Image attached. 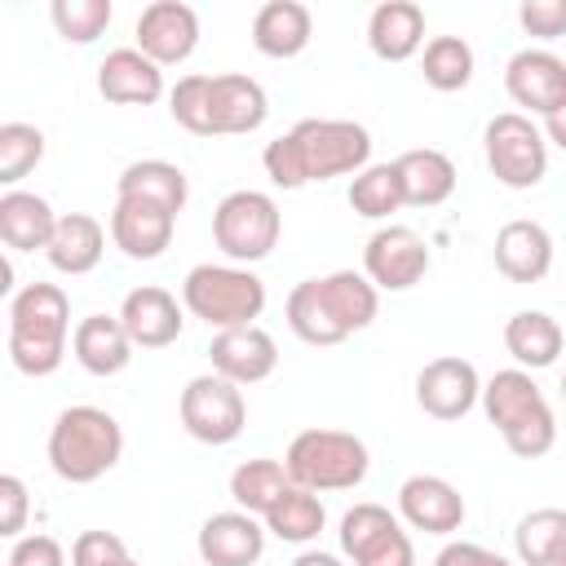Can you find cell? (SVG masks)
Segmentation results:
<instances>
[{"label": "cell", "instance_id": "obj_38", "mask_svg": "<svg viewBox=\"0 0 566 566\" xmlns=\"http://www.w3.org/2000/svg\"><path fill=\"white\" fill-rule=\"evenodd\" d=\"M53 27L66 40L88 44L111 27V0H53Z\"/></svg>", "mask_w": 566, "mask_h": 566}, {"label": "cell", "instance_id": "obj_48", "mask_svg": "<svg viewBox=\"0 0 566 566\" xmlns=\"http://www.w3.org/2000/svg\"><path fill=\"white\" fill-rule=\"evenodd\" d=\"M292 566H340V562H336L332 553H318V548H310V553H301Z\"/></svg>", "mask_w": 566, "mask_h": 566}, {"label": "cell", "instance_id": "obj_32", "mask_svg": "<svg viewBox=\"0 0 566 566\" xmlns=\"http://www.w3.org/2000/svg\"><path fill=\"white\" fill-rule=\"evenodd\" d=\"M287 486H292L287 464L265 460V455L243 460V464L230 473V495H234V504H239L243 513H261V517L274 509V500H279Z\"/></svg>", "mask_w": 566, "mask_h": 566}, {"label": "cell", "instance_id": "obj_41", "mask_svg": "<svg viewBox=\"0 0 566 566\" xmlns=\"http://www.w3.org/2000/svg\"><path fill=\"white\" fill-rule=\"evenodd\" d=\"M133 562L115 531H84L71 548V566H124Z\"/></svg>", "mask_w": 566, "mask_h": 566}, {"label": "cell", "instance_id": "obj_17", "mask_svg": "<svg viewBox=\"0 0 566 566\" xmlns=\"http://www.w3.org/2000/svg\"><path fill=\"white\" fill-rule=\"evenodd\" d=\"M119 323H124V332H128L133 345L159 349V345H172V340L181 336V323H186V318H181V305H177V296H172L168 287L146 283V287H133V292L124 296Z\"/></svg>", "mask_w": 566, "mask_h": 566}, {"label": "cell", "instance_id": "obj_14", "mask_svg": "<svg viewBox=\"0 0 566 566\" xmlns=\"http://www.w3.org/2000/svg\"><path fill=\"white\" fill-rule=\"evenodd\" d=\"M172 226H177V212L164 208V203H155V199H137V195H119L115 199L111 239L133 261H155L172 243Z\"/></svg>", "mask_w": 566, "mask_h": 566}, {"label": "cell", "instance_id": "obj_27", "mask_svg": "<svg viewBox=\"0 0 566 566\" xmlns=\"http://www.w3.org/2000/svg\"><path fill=\"white\" fill-rule=\"evenodd\" d=\"M71 345H75L80 367L93 371V376H115V371H124L128 358H133V340H128L124 323L111 318V314H88V318H80Z\"/></svg>", "mask_w": 566, "mask_h": 566}, {"label": "cell", "instance_id": "obj_43", "mask_svg": "<svg viewBox=\"0 0 566 566\" xmlns=\"http://www.w3.org/2000/svg\"><path fill=\"white\" fill-rule=\"evenodd\" d=\"M517 22L531 31V35H566V0H522L517 4Z\"/></svg>", "mask_w": 566, "mask_h": 566}, {"label": "cell", "instance_id": "obj_50", "mask_svg": "<svg viewBox=\"0 0 566 566\" xmlns=\"http://www.w3.org/2000/svg\"><path fill=\"white\" fill-rule=\"evenodd\" d=\"M562 398H566V371H562Z\"/></svg>", "mask_w": 566, "mask_h": 566}, {"label": "cell", "instance_id": "obj_3", "mask_svg": "<svg viewBox=\"0 0 566 566\" xmlns=\"http://www.w3.org/2000/svg\"><path fill=\"white\" fill-rule=\"evenodd\" d=\"M482 407H486V420L504 433L509 451L522 455V460H539V455L557 442L553 407L544 402L539 385H535L522 367L495 371V376L482 385Z\"/></svg>", "mask_w": 566, "mask_h": 566}, {"label": "cell", "instance_id": "obj_23", "mask_svg": "<svg viewBox=\"0 0 566 566\" xmlns=\"http://www.w3.org/2000/svg\"><path fill=\"white\" fill-rule=\"evenodd\" d=\"M53 230H57V212L49 208V199H40L31 190H4L0 195V239H4V248H18V252L49 248Z\"/></svg>", "mask_w": 566, "mask_h": 566}, {"label": "cell", "instance_id": "obj_34", "mask_svg": "<svg viewBox=\"0 0 566 566\" xmlns=\"http://www.w3.org/2000/svg\"><path fill=\"white\" fill-rule=\"evenodd\" d=\"M420 71H424V80H429L433 88H442V93L464 88V84L473 80V49H469V40H464V35H433V40L424 44Z\"/></svg>", "mask_w": 566, "mask_h": 566}, {"label": "cell", "instance_id": "obj_4", "mask_svg": "<svg viewBox=\"0 0 566 566\" xmlns=\"http://www.w3.org/2000/svg\"><path fill=\"white\" fill-rule=\"evenodd\" d=\"M119 451H124L119 420L102 407H88V402L66 407L49 429V464L66 482L102 478L106 469H115Z\"/></svg>", "mask_w": 566, "mask_h": 566}, {"label": "cell", "instance_id": "obj_44", "mask_svg": "<svg viewBox=\"0 0 566 566\" xmlns=\"http://www.w3.org/2000/svg\"><path fill=\"white\" fill-rule=\"evenodd\" d=\"M4 566H66V553L53 535H27V539H18V548L9 553Z\"/></svg>", "mask_w": 566, "mask_h": 566}, {"label": "cell", "instance_id": "obj_11", "mask_svg": "<svg viewBox=\"0 0 566 566\" xmlns=\"http://www.w3.org/2000/svg\"><path fill=\"white\" fill-rule=\"evenodd\" d=\"M363 270L376 287H389V292H402V287H416L429 270V243L411 230V226H385L367 239L363 248Z\"/></svg>", "mask_w": 566, "mask_h": 566}, {"label": "cell", "instance_id": "obj_10", "mask_svg": "<svg viewBox=\"0 0 566 566\" xmlns=\"http://www.w3.org/2000/svg\"><path fill=\"white\" fill-rule=\"evenodd\" d=\"M292 137L301 146L310 181H327V177H340V172H363V164L371 155V137L354 119H301L292 128Z\"/></svg>", "mask_w": 566, "mask_h": 566}, {"label": "cell", "instance_id": "obj_22", "mask_svg": "<svg viewBox=\"0 0 566 566\" xmlns=\"http://www.w3.org/2000/svg\"><path fill=\"white\" fill-rule=\"evenodd\" d=\"M394 168H398V181H402V199L411 208H438L455 190V164H451V155H442L433 146L402 150L394 159Z\"/></svg>", "mask_w": 566, "mask_h": 566}, {"label": "cell", "instance_id": "obj_42", "mask_svg": "<svg viewBox=\"0 0 566 566\" xmlns=\"http://www.w3.org/2000/svg\"><path fill=\"white\" fill-rule=\"evenodd\" d=\"M354 566H416V548H411V535H407L402 526L385 531L376 544H367V548L354 557Z\"/></svg>", "mask_w": 566, "mask_h": 566}, {"label": "cell", "instance_id": "obj_28", "mask_svg": "<svg viewBox=\"0 0 566 566\" xmlns=\"http://www.w3.org/2000/svg\"><path fill=\"white\" fill-rule=\"evenodd\" d=\"M102 248H106V234H102V221L88 217V212H62L57 217V230H53V243L44 248L53 270L62 274H88L97 261H102Z\"/></svg>", "mask_w": 566, "mask_h": 566}, {"label": "cell", "instance_id": "obj_47", "mask_svg": "<svg viewBox=\"0 0 566 566\" xmlns=\"http://www.w3.org/2000/svg\"><path fill=\"white\" fill-rule=\"evenodd\" d=\"M544 119H548V137L566 150V106H557V111H553V115H544Z\"/></svg>", "mask_w": 566, "mask_h": 566}, {"label": "cell", "instance_id": "obj_20", "mask_svg": "<svg viewBox=\"0 0 566 566\" xmlns=\"http://www.w3.org/2000/svg\"><path fill=\"white\" fill-rule=\"evenodd\" d=\"M97 88L106 102L146 106L164 93V75H159V62H150L142 49H111L97 66Z\"/></svg>", "mask_w": 566, "mask_h": 566}, {"label": "cell", "instance_id": "obj_36", "mask_svg": "<svg viewBox=\"0 0 566 566\" xmlns=\"http://www.w3.org/2000/svg\"><path fill=\"white\" fill-rule=\"evenodd\" d=\"M168 111L186 133L212 137V75H181L168 93Z\"/></svg>", "mask_w": 566, "mask_h": 566}, {"label": "cell", "instance_id": "obj_45", "mask_svg": "<svg viewBox=\"0 0 566 566\" xmlns=\"http://www.w3.org/2000/svg\"><path fill=\"white\" fill-rule=\"evenodd\" d=\"M27 522V486L22 478L4 473L0 478V535H18Z\"/></svg>", "mask_w": 566, "mask_h": 566}, {"label": "cell", "instance_id": "obj_26", "mask_svg": "<svg viewBox=\"0 0 566 566\" xmlns=\"http://www.w3.org/2000/svg\"><path fill=\"white\" fill-rule=\"evenodd\" d=\"M265 88L252 75H212V133H252L265 119Z\"/></svg>", "mask_w": 566, "mask_h": 566}, {"label": "cell", "instance_id": "obj_51", "mask_svg": "<svg viewBox=\"0 0 566 566\" xmlns=\"http://www.w3.org/2000/svg\"><path fill=\"white\" fill-rule=\"evenodd\" d=\"M124 566H142V562H124Z\"/></svg>", "mask_w": 566, "mask_h": 566}, {"label": "cell", "instance_id": "obj_31", "mask_svg": "<svg viewBox=\"0 0 566 566\" xmlns=\"http://www.w3.org/2000/svg\"><path fill=\"white\" fill-rule=\"evenodd\" d=\"M504 345L522 367H548L562 354V327L544 310H522L504 327Z\"/></svg>", "mask_w": 566, "mask_h": 566}, {"label": "cell", "instance_id": "obj_2", "mask_svg": "<svg viewBox=\"0 0 566 566\" xmlns=\"http://www.w3.org/2000/svg\"><path fill=\"white\" fill-rule=\"evenodd\" d=\"M71 301L57 283H27L9 305V354L18 371L49 376L66 354Z\"/></svg>", "mask_w": 566, "mask_h": 566}, {"label": "cell", "instance_id": "obj_37", "mask_svg": "<svg viewBox=\"0 0 566 566\" xmlns=\"http://www.w3.org/2000/svg\"><path fill=\"white\" fill-rule=\"evenodd\" d=\"M40 159H44V133L35 124H22V119L0 124V181L27 177Z\"/></svg>", "mask_w": 566, "mask_h": 566}, {"label": "cell", "instance_id": "obj_49", "mask_svg": "<svg viewBox=\"0 0 566 566\" xmlns=\"http://www.w3.org/2000/svg\"><path fill=\"white\" fill-rule=\"evenodd\" d=\"M4 292H13V265L9 261H0V296Z\"/></svg>", "mask_w": 566, "mask_h": 566}, {"label": "cell", "instance_id": "obj_21", "mask_svg": "<svg viewBox=\"0 0 566 566\" xmlns=\"http://www.w3.org/2000/svg\"><path fill=\"white\" fill-rule=\"evenodd\" d=\"M265 548V531L252 513H212L199 526V557L208 566H252Z\"/></svg>", "mask_w": 566, "mask_h": 566}, {"label": "cell", "instance_id": "obj_5", "mask_svg": "<svg viewBox=\"0 0 566 566\" xmlns=\"http://www.w3.org/2000/svg\"><path fill=\"white\" fill-rule=\"evenodd\" d=\"M287 478L305 491H349L367 478V447L345 429H301L287 442Z\"/></svg>", "mask_w": 566, "mask_h": 566}, {"label": "cell", "instance_id": "obj_33", "mask_svg": "<svg viewBox=\"0 0 566 566\" xmlns=\"http://www.w3.org/2000/svg\"><path fill=\"white\" fill-rule=\"evenodd\" d=\"M323 504H318V495L314 491H305V486H287L279 500H274V509L265 513V526L279 535V539H287V544H305V539H314L318 531H323Z\"/></svg>", "mask_w": 566, "mask_h": 566}, {"label": "cell", "instance_id": "obj_29", "mask_svg": "<svg viewBox=\"0 0 566 566\" xmlns=\"http://www.w3.org/2000/svg\"><path fill=\"white\" fill-rule=\"evenodd\" d=\"M513 544L526 566H566V509H531L517 522Z\"/></svg>", "mask_w": 566, "mask_h": 566}, {"label": "cell", "instance_id": "obj_13", "mask_svg": "<svg viewBox=\"0 0 566 566\" xmlns=\"http://www.w3.org/2000/svg\"><path fill=\"white\" fill-rule=\"evenodd\" d=\"M504 88L517 106L553 115L566 106V62L548 49H517L504 66Z\"/></svg>", "mask_w": 566, "mask_h": 566}, {"label": "cell", "instance_id": "obj_39", "mask_svg": "<svg viewBox=\"0 0 566 566\" xmlns=\"http://www.w3.org/2000/svg\"><path fill=\"white\" fill-rule=\"evenodd\" d=\"M398 517L385 509V504H354L345 517H340V548L349 557H358L367 544H376L385 531H394Z\"/></svg>", "mask_w": 566, "mask_h": 566}, {"label": "cell", "instance_id": "obj_46", "mask_svg": "<svg viewBox=\"0 0 566 566\" xmlns=\"http://www.w3.org/2000/svg\"><path fill=\"white\" fill-rule=\"evenodd\" d=\"M433 566H509L500 553H491V548H482V544H469V539H455V544H447L438 557H433Z\"/></svg>", "mask_w": 566, "mask_h": 566}, {"label": "cell", "instance_id": "obj_15", "mask_svg": "<svg viewBox=\"0 0 566 566\" xmlns=\"http://www.w3.org/2000/svg\"><path fill=\"white\" fill-rule=\"evenodd\" d=\"M199 40V13L186 0H150L137 13V49L150 62H181Z\"/></svg>", "mask_w": 566, "mask_h": 566}, {"label": "cell", "instance_id": "obj_12", "mask_svg": "<svg viewBox=\"0 0 566 566\" xmlns=\"http://www.w3.org/2000/svg\"><path fill=\"white\" fill-rule=\"evenodd\" d=\"M478 394H482L478 367L460 354H442V358L424 363L420 376H416V402L433 420H460L478 402Z\"/></svg>", "mask_w": 566, "mask_h": 566}, {"label": "cell", "instance_id": "obj_35", "mask_svg": "<svg viewBox=\"0 0 566 566\" xmlns=\"http://www.w3.org/2000/svg\"><path fill=\"white\" fill-rule=\"evenodd\" d=\"M402 203L407 199H402V181H398V168L394 164H367L349 181V208L358 217H389Z\"/></svg>", "mask_w": 566, "mask_h": 566}, {"label": "cell", "instance_id": "obj_7", "mask_svg": "<svg viewBox=\"0 0 566 566\" xmlns=\"http://www.w3.org/2000/svg\"><path fill=\"white\" fill-rule=\"evenodd\" d=\"M482 146H486V168L495 172V181H504L513 190H531V186L544 181L548 150H544V133L531 124V115L500 111L486 124Z\"/></svg>", "mask_w": 566, "mask_h": 566}, {"label": "cell", "instance_id": "obj_6", "mask_svg": "<svg viewBox=\"0 0 566 566\" xmlns=\"http://www.w3.org/2000/svg\"><path fill=\"white\" fill-rule=\"evenodd\" d=\"M181 301L208 327H248L265 310V283L234 265H195L181 283Z\"/></svg>", "mask_w": 566, "mask_h": 566}, {"label": "cell", "instance_id": "obj_30", "mask_svg": "<svg viewBox=\"0 0 566 566\" xmlns=\"http://www.w3.org/2000/svg\"><path fill=\"white\" fill-rule=\"evenodd\" d=\"M119 195H137V199H155L172 212L186 208L190 199V181L177 164L168 159H133L124 172H119Z\"/></svg>", "mask_w": 566, "mask_h": 566}, {"label": "cell", "instance_id": "obj_18", "mask_svg": "<svg viewBox=\"0 0 566 566\" xmlns=\"http://www.w3.org/2000/svg\"><path fill=\"white\" fill-rule=\"evenodd\" d=\"M398 509L416 531H429V535H451L464 522V495L447 478H433V473L407 478L398 486Z\"/></svg>", "mask_w": 566, "mask_h": 566}, {"label": "cell", "instance_id": "obj_40", "mask_svg": "<svg viewBox=\"0 0 566 566\" xmlns=\"http://www.w3.org/2000/svg\"><path fill=\"white\" fill-rule=\"evenodd\" d=\"M265 172H270V181L283 186V190H301V186L310 181V177H305L301 146H296L292 133H283V137H274V142L265 146Z\"/></svg>", "mask_w": 566, "mask_h": 566}, {"label": "cell", "instance_id": "obj_9", "mask_svg": "<svg viewBox=\"0 0 566 566\" xmlns=\"http://www.w3.org/2000/svg\"><path fill=\"white\" fill-rule=\"evenodd\" d=\"M177 411H181L186 433L199 438V442H208V447L234 442L243 433V424H248V402H243L239 385L226 380V376H217V371L212 376H195L181 389Z\"/></svg>", "mask_w": 566, "mask_h": 566}, {"label": "cell", "instance_id": "obj_24", "mask_svg": "<svg viewBox=\"0 0 566 566\" xmlns=\"http://www.w3.org/2000/svg\"><path fill=\"white\" fill-rule=\"evenodd\" d=\"M314 13L301 0H265L252 18V44L270 57H292L310 44Z\"/></svg>", "mask_w": 566, "mask_h": 566}, {"label": "cell", "instance_id": "obj_25", "mask_svg": "<svg viewBox=\"0 0 566 566\" xmlns=\"http://www.w3.org/2000/svg\"><path fill=\"white\" fill-rule=\"evenodd\" d=\"M367 40L385 62H402L424 40V9L416 0H380L367 18Z\"/></svg>", "mask_w": 566, "mask_h": 566}, {"label": "cell", "instance_id": "obj_16", "mask_svg": "<svg viewBox=\"0 0 566 566\" xmlns=\"http://www.w3.org/2000/svg\"><path fill=\"white\" fill-rule=\"evenodd\" d=\"M208 358H212V371L217 376H226L234 385H256V380H265L274 371L279 345H274L270 332H261L256 323H248V327L217 332L212 345H208Z\"/></svg>", "mask_w": 566, "mask_h": 566}, {"label": "cell", "instance_id": "obj_19", "mask_svg": "<svg viewBox=\"0 0 566 566\" xmlns=\"http://www.w3.org/2000/svg\"><path fill=\"white\" fill-rule=\"evenodd\" d=\"M553 265V239L539 221L531 217H517V221H504L500 234H495V270L513 283H539Z\"/></svg>", "mask_w": 566, "mask_h": 566}, {"label": "cell", "instance_id": "obj_8", "mask_svg": "<svg viewBox=\"0 0 566 566\" xmlns=\"http://www.w3.org/2000/svg\"><path fill=\"white\" fill-rule=\"evenodd\" d=\"M212 239L230 261H261L279 243V203L261 190H230L212 212Z\"/></svg>", "mask_w": 566, "mask_h": 566}, {"label": "cell", "instance_id": "obj_1", "mask_svg": "<svg viewBox=\"0 0 566 566\" xmlns=\"http://www.w3.org/2000/svg\"><path fill=\"white\" fill-rule=\"evenodd\" d=\"M376 283L354 270L305 279L287 292V323L305 345H340L349 332H363L376 318Z\"/></svg>", "mask_w": 566, "mask_h": 566}]
</instances>
